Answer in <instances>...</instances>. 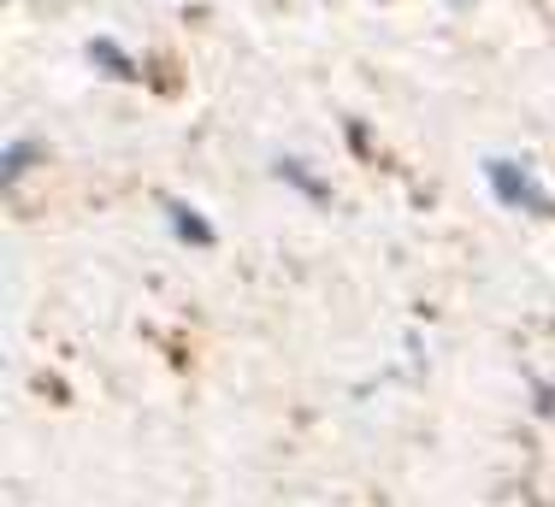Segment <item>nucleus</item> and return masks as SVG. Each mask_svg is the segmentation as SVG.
Listing matches in <instances>:
<instances>
[{"mask_svg": "<svg viewBox=\"0 0 555 507\" xmlns=\"http://www.w3.org/2000/svg\"><path fill=\"white\" fill-rule=\"evenodd\" d=\"M491 190H496L508 207H526V212H538V219H555V195H544L532 171L508 166V159H491Z\"/></svg>", "mask_w": 555, "mask_h": 507, "instance_id": "f257e3e1", "label": "nucleus"}, {"mask_svg": "<svg viewBox=\"0 0 555 507\" xmlns=\"http://www.w3.org/2000/svg\"><path fill=\"white\" fill-rule=\"evenodd\" d=\"M544 407H550V413H555V390H544Z\"/></svg>", "mask_w": 555, "mask_h": 507, "instance_id": "39448f33", "label": "nucleus"}, {"mask_svg": "<svg viewBox=\"0 0 555 507\" xmlns=\"http://www.w3.org/2000/svg\"><path fill=\"white\" fill-rule=\"evenodd\" d=\"M30 159H36V148H30V142H12V148H7V183H18Z\"/></svg>", "mask_w": 555, "mask_h": 507, "instance_id": "20e7f679", "label": "nucleus"}, {"mask_svg": "<svg viewBox=\"0 0 555 507\" xmlns=\"http://www.w3.org/2000/svg\"><path fill=\"white\" fill-rule=\"evenodd\" d=\"M171 219H178V236H183V243H214V231L202 224V212H190V207L171 202Z\"/></svg>", "mask_w": 555, "mask_h": 507, "instance_id": "7ed1b4c3", "label": "nucleus"}, {"mask_svg": "<svg viewBox=\"0 0 555 507\" xmlns=\"http://www.w3.org/2000/svg\"><path fill=\"white\" fill-rule=\"evenodd\" d=\"M89 60H95V65H107V72H118V83H137V65H130V60H125V53H118L113 42H95V48H89Z\"/></svg>", "mask_w": 555, "mask_h": 507, "instance_id": "f03ea898", "label": "nucleus"}]
</instances>
